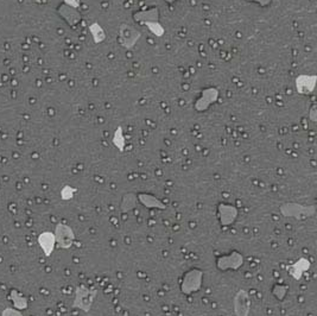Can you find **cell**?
Wrapping results in <instances>:
<instances>
[{
	"instance_id": "cell-1",
	"label": "cell",
	"mask_w": 317,
	"mask_h": 316,
	"mask_svg": "<svg viewBox=\"0 0 317 316\" xmlns=\"http://www.w3.org/2000/svg\"><path fill=\"white\" fill-rule=\"evenodd\" d=\"M97 295V289L87 288L85 285H80L75 289V297H74L73 308H78L82 312L88 313L93 306L94 300Z\"/></svg>"
},
{
	"instance_id": "cell-2",
	"label": "cell",
	"mask_w": 317,
	"mask_h": 316,
	"mask_svg": "<svg viewBox=\"0 0 317 316\" xmlns=\"http://www.w3.org/2000/svg\"><path fill=\"white\" fill-rule=\"evenodd\" d=\"M54 235L57 247L62 250H69L75 241V234L72 227L63 223H58L56 225Z\"/></svg>"
},
{
	"instance_id": "cell-3",
	"label": "cell",
	"mask_w": 317,
	"mask_h": 316,
	"mask_svg": "<svg viewBox=\"0 0 317 316\" xmlns=\"http://www.w3.org/2000/svg\"><path fill=\"white\" fill-rule=\"evenodd\" d=\"M202 271L197 270V269H192L183 277L181 290L184 294H192V292L198 291L201 288V283H202Z\"/></svg>"
},
{
	"instance_id": "cell-4",
	"label": "cell",
	"mask_w": 317,
	"mask_h": 316,
	"mask_svg": "<svg viewBox=\"0 0 317 316\" xmlns=\"http://www.w3.org/2000/svg\"><path fill=\"white\" fill-rule=\"evenodd\" d=\"M234 312L236 316H248L251 312V297L248 292L240 289L234 297Z\"/></svg>"
},
{
	"instance_id": "cell-5",
	"label": "cell",
	"mask_w": 317,
	"mask_h": 316,
	"mask_svg": "<svg viewBox=\"0 0 317 316\" xmlns=\"http://www.w3.org/2000/svg\"><path fill=\"white\" fill-rule=\"evenodd\" d=\"M242 263H244V257L234 251L232 255L227 257H221V258L219 259L218 268L220 269V270H228V269H234V270H236L240 265H242Z\"/></svg>"
},
{
	"instance_id": "cell-6",
	"label": "cell",
	"mask_w": 317,
	"mask_h": 316,
	"mask_svg": "<svg viewBox=\"0 0 317 316\" xmlns=\"http://www.w3.org/2000/svg\"><path fill=\"white\" fill-rule=\"evenodd\" d=\"M38 244L42 247L44 255L46 257L51 256V253L54 252L56 240L54 233L51 232H43L38 235Z\"/></svg>"
},
{
	"instance_id": "cell-7",
	"label": "cell",
	"mask_w": 317,
	"mask_h": 316,
	"mask_svg": "<svg viewBox=\"0 0 317 316\" xmlns=\"http://www.w3.org/2000/svg\"><path fill=\"white\" fill-rule=\"evenodd\" d=\"M236 215H238V211H236L235 207L228 205L219 206V217H220V223L222 225L228 226L233 224Z\"/></svg>"
},
{
	"instance_id": "cell-8",
	"label": "cell",
	"mask_w": 317,
	"mask_h": 316,
	"mask_svg": "<svg viewBox=\"0 0 317 316\" xmlns=\"http://www.w3.org/2000/svg\"><path fill=\"white\" fill-rule=\"evenodd\" d=\"M310 263L307 259L301 258L298 259V262H296L295 264H292L291 267L287 268V272H289L295 279H301L302 274H303L304 271L309 270Z\"/></svg>"
},
{
	"instance_id": "cell-9",
	"label": "cell",
	"mask_w": 317,
	"mask_h": 316,
	"mask_svg": "<svg viewBox=\"0 0 317 316\" xmlns=\"http://www.w3.org/2000/svg\"><path fill=\"white\" fill-rule=\"evenodd\" d=\"M11 298L13 300L14 307L17 309H25L28 307V300L25 297L20 296V295L16 290L11 291Z\"/></svg>"
},
{
	"instance_id": "cell-10",
	"label": "cell",
	"mask_w": 317,
	"mask_h": 316,
	"mask_svg": "<svg viewBox=\"0 0 317 316\" xmlns=\"http://www.w3.org/2000/svg\"><path fill=\"white\" fill-rule=\"evenodd\" d=\"M1 316H23L22 313L13 308H6L2 310Z\"/></svg>"
}]
</instances>
